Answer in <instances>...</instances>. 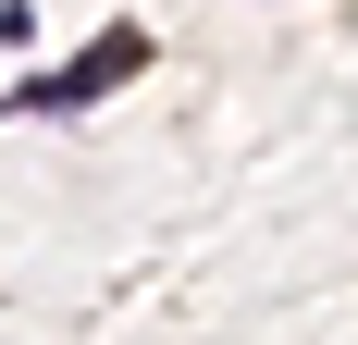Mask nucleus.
Listing matches in <instances>:
<instances>
[{"label":"nucleus","mask_w":358,"mask_h":345,"mask_svg":"<svg viewBox=\"0 0 358 345\" xmlns=\"http://www.w3.org/2000/svg\"><path fill=\"white\" fill-rule=\"evenodd\" d=\"M136 62H148V37H136V25H111L99 50H87V62H62V74H37V87H25V111H87V99L111 87V74H136Z\"/></svg>","instance_id":"f257e3e1"}]
</instances>
